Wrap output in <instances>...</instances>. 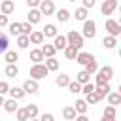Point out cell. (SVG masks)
Returning a JSON list of instances; mask_svg holds the SVG:
<instances>
[{
	"instance_id": "cell-21",
	"label": "cell",
	"mask_w": 121,
	"mask_h": 121,
	"mask_svg": "<svg viewBox=\"0 0 121 121\" xmlns=\"http://www.w3.org/2000/svg\"><path fill=\"white\" fill-rule=\"evenodd\" d=\"M4 60H6L8 64H15V62L19 60V55H17V51H9V49H8V51L4 53Z\"/></svg>"
},
{
	"instance_id": "cell-5",
	"label": "cell",
	"mask_w": 121,
	"mask_h": 121,
	"mask_svg": "<svg viewBox=\"0 0 121 121\" xmlns=\"http://www.w3.org/2000/svg\"><path fill=\"white\" fill-rule=\"evenodd\" d=\"M106 32L110 34V36H119L121 34V25L117 23V21H113V19H106Z\"/></svg>"
},
{
	"instance_id": "cell-36",
	"label": "cell",
	"mask_w": 121,
	"mask_h": 121,
	"mask_svg": "<svg viewBox=\"0 0 121 121\" xmlns=\"http://www.w3.org/2000/svg\"><path fill=\"white\" fill-rule=\"evenodd\" d=\"M74 17H76V21H85V19H87V9H85L83 6L78 8L76 13H74Z\"/></svg>"
},
{
	"instance_id": "cell-34",
	"label": "cell",
	"mask_w": 121,
	"mask_h": 121,
	"mask_svg": "<svg viewBox=\"0 0 121 121\" xmlns=\"http://www.w3.org/2000/svg\"><path fill=\"white\" fill-rule=\"evenodd\" d=\"M102 117L104 119H115V106H106L102 112Z\"/></svg>"
},
{
	"instance_id": "cell-45",
	"label": "cell",
	"mask_w": 121,
	"mask_h": 121,
	"mask_svg": "<svg viewBox=\"0 0 121 121\" xmlns=\"http://www.w3.org/2000/svg\"><path fill=\"white\" fill-rule=\"evenodd\" d=\"M8 25H9V21H8V15L0 13V28H2V26H8Z\"/></svg>"
},
{
	"instance_id": "cell-31",
	"label": "cell",
	"mask_w": 121,
	"mask_h": 121,
	"mask_svg": "<svg viewBox=\"0 0 121 121\" xmlns=\"http://www.w3.org/2000/svg\"><path fill=\"white\" fill-rule=\"evenodd\" d=\"M96 70H98V62H96V59L93 57V59L85 64V72H87V74H95Z\"/></svg>"
},
{
	"instance_id": "cell-48",
	"label": "cell",
	"mask_w": 121,
	"mask_h": 121,
	"mask_svg": "<svg viewBox=\"0 0 121 121\" xmlns=\"http://www.w3.org/2000/svg\"><path fill=\"white\" fill-rule=\"evenodd\" d=\"M74 121H89V117H87L85 113H79V115H76V117H74Z\"/></svg>"
},
{
	"instance_id": "cell-4",
	"label": "cell",
	"mask_w": 121,
	"mask_h": 121,
	"mask_svg": "<svg viewBox=\"0 0 121 121\" xmlns=\"http://www.w3.org/2000/svg\"><path fill=\"white\" fill-rule=\"evenodd\" d=\"M81 36L83 38H91V40L96 36V23L93 19H85L83 21V32H81Z\"/></svg>"
},
{
	"instance_id": "cell-33",
	"label": "cell",
	"mask_w": 121,
	"mask_h": 121,
	"mask_svg": "<svg viewBox=\"0 0 121 121\" xmlns=\"http://www.w3.org/2000/svg\"><path fill=\"white\" fill-rule=\"evenodd\" d=\"M66 87H68V91H70L72 95H78V93H81V83H78V81H72V79H70Z\"/></svg>"
},
{
	"instance_id": "cell-38",
	"label": "cell",
	"mask_w": 121,
	"mask_h": 121,
	"mask_svg": "<svg viewBox=\"0 0 121 121\" xmlns=\"http://www.w3.org/2000/svg\"><path fill=\"white\" fill-rule=\"evenodd\" d=\"M8 28H9V34H13V36L21 34V23H9Z\"/></svg>"
},
{
	"instance_id": "cell-53",
	"label": "cell",
	"mask_w": 121,
	"mask_h": 121,
	"mask_svg": "<svg viewBox=\"0 0 121 121\" xmlns=\"http://www.w3.org/2000/svg\"><path fill=\"white\" fill-rule=\"evenodd\" d=\"M110 121H115V119H110Z\"/></svg>"
},
{
	"instance_id": "cell-47",
	"label": "cell",
	"mask_w": 121,
	"mask_h": 121,
	"mask_svg": "<svg viewBox=\"0 0 121 121\" xmlns=\"http://www.w3.org/2000/svg\"><path fill=\"white\" fill-rule=\"evenodd\" d=\"M40 2H42V0H26V6H28V8H38Z\"/></svg>"
},
{
	"instance_id": "cell-26",
	"label": "cell",
	"mask_w": 121,
	"mask_h": 121,
	"mask_svg": "<svg viewBox=\"0 0 121 121\" xmlns=\"http://www.w3.org/2000/svg\"><path fill=\"white\" fill-rule=\"evenodd\" d=\"M62 51H64V57H66V59H68V60H74V59H76V55H78V51H79V49H76V47H74V45H66V47H64V49H62Z\"/></svg>"
},
{
	"instance_id": "cell-46",
	"label": "cell",
	"mask_w": 121,
	"mask_h": 121,
	"mask_svg": "<svg viewBox=\"0 0 121 121\" xmlns=\"http://www.w3.org/2000/svg\"><path fill=\"white\" fill-rule=\"evenodd\" d=\"M95 4H96V0H83V8H85V9L95 8Z\"/></svg>"
},
{
	"instance_id": "cell-40",
	"label": "cell",
	"mask_w": 121,
	"mask_h": 121,
	"mask_svg": "<svg viewBox=\"0 0 121 121\" xmlns=\"http://www.w3.org/2000/svg\"><path fill=\"white\" fill-rule=\"evenodd\" d=\"M15 115H17V121H28V115H26V110L25 108H17L15 110Z\"/></svg>"
},
{
	"instance_id": "cell-27",
	"label": "cell",
	"mask_w": 121,
	"mask_h": 121,
	"mask_svg": "<svg viewBox=\"0 0 121 121\" xmlns=\"http://www.w3.org/2000/svg\"><path fill=\"white\" fill-rule=\"evenodd\" d=\"M28 59H30L32 62H42V60H43V53H42V49H30Z\"/></svg>"
},
{
	"instance_id": "cell-41",
	"label": "cell",
	"mask_w": 121,
	"mask_h": 121,
	"mask_svg": "<svg viewBox=\"0 0 121 121\" xmlns=\"http://www.w3.org/2000/svg\"><path fill=\"white\" fill-rule=\"evenodd\" d=\"M30 32H32V25H30L28 21H25V23H21V34H26V36H28Z\"/></svg>"
},
{
	"instance_id": "cell-6",
	"label": "cell",
	"mask_w": 121,
	"mask_h": 121,
	"mask_svg": "<svg viewBox=\"0 0 121 121\" xmlns=\"http://www.w3.org/2000/svg\"><path fill=\"white\" fill-rule=\"evenodd\" d=\"M38 9H40L42 15H53L55 13V4H53V0H42Z\"/></svg>"
},
{
	"instance_id": "cell-50",
	"label": "cell",
	"mask_w": 121,
	"mask_h": 121,
	"mask_svg": "<svg viewBox=\"0 0 121 121\" xmlns=\"http://www.w3.org/2000/svg\"><path fill=\"white\" fill-rule=\"evenodd\" d=\"M28 121H40V119H38V117H32V119H28Z\"/></svg>"
},
{
	"instance_id": "cell-12",
	"label": "cell",
	"mask_w": 121,
	"mask_h": 121,
	"mask_svg": "<svg viewBox=\"0 0 121 121\" xmlns=\"http://www.w3.org/2000/svg\"><path fill=\"white\" fill-rule=\"evenodd\" d=\"M93 57H95V55H91V53H87V51H78V55H76V59H74V60H76L78 64L85 66V64H87Z\"/></svg>"
},
{
	"instance_id": "cell-28",
	"label": "cell",
	"mask_w": 121,
	"mask_h": 121,
	"mask_svg": "<svg viewBox=\"0 0 121 121\" xmlns=\"http://www.w3.org/2000/svg\"><path fill=\"white\" fill-rule=\"evenodd\" d=\"M28 45H30L28 36H26V34H19V36H17V47H19V49H26Z\"/></svg>"
},
{
	"instance_id": "cell-30",
	"label": "cell",
	"mask_w": 121,
	"mask_h": 121,
	"mask_svg": "<svg viewBox=\"0 0 121 121\" xmlns=\"http://www.w3.org/2000/svg\"><path fill=\"white\" fill-rule=\"evenodd\" d=\"M76 81L83 85V83H87V81H91V74H87L85 70H79V72L76 74Z\"/></svg>"
},
{
	"instance_id": "cell-16",
	"label": "cell",
	"mask_w": 121,
	"mask_h": 121,
	"mask_svg": "<svg viewBox=\"0 0 121 121\" xmlns=\"http://www.w3.org/2000/svg\"><path fill=\"white\" fill-rule=\"evenodd\" d=\"M2 108H4L8 113H15V110H17L19 106H17V100H15V98H8V100H4V106H2Z\"/></svg>"
},
{
	"instance_id": "cell-20",
	"label": "cell",
	"mask_w": 121,
	"mask_h": 121,
	"mask_svg": "<svg viewBox=\"0 0 121 121\" xmlns=\"http://www.w3.org/2000/svg\"><path fill=\"white\" fill-rule=\"evenodd\" d=\"M8 93H9V96H11V98H15V100H21V98L26 95V93L23 91V87H9V91H8Z\"/></svg>"
},
{
	"instance_id": "cell-15",
	"label": "cell",
	"mask_w": 121,
	"mask_h": 121,
	"mask_svg": "<svg viewBox=\"0 0 121 121\" xmlns=\"http://www.w3.org/2000/svg\"><path fill=\"white\" fill-rule=\"evenodd\" d=\"M68 45V42H66V36H62V34H57L55 36V42H53V47L59 51V49H64Z\"/></svg>"
},
{
	"instance_id": "cell-37",
	"label": "cell",
	"mask_w": 121,
	"mask_h": 121,
	"mask_svg": "<svg viewBox=\"0 0 121 121\" xmlns=\"http://www.w3.org/2000/svg\"><path fill=\"white\" fill-rule=\"evenodd\" d=\"M8 45H9V40H8V36L0 32V53H6V51H8Z\"/></svg>"
},
{
	"instance_id": "cell-49",
	"label": "cell",
	"mask_w": 121,
	"mask_h": 121,
	"mask_svg": "<svg viewBox=\"0 0 121 121\" xmlns=\"http://www.w3.org/2000/svg\"><path fill=\"white\" fill-rule=\"evenodd\" d=\"M4 100H6V98H4V95H0V106H4Z\"/></svg>"
},
{
	"instance_id": "cell-11",
	"label": "cell",
	"mask_w": 121,
	"mask_h": 121,
	"mask_svg": "<svg viewBox=\"0 0 121 121\" xmlns=\"http://www.w3.org/2000/svg\"><path fill=\"white\" fill-rule=\"evenodd\" d=\"M0 11H2L4 15H11V13L15 11L13 0H2V2H0Z\"/></svg>"
},
{
	"instance_id": "cell-43",
	"label": "cell",
	"mask_w": 121,
	"mask_h": 121,
	"mask_svg": "<svg viewBox=\"0 0 121 121\" xmlns=\"http://www.w3.org/2000/svg\"><path fill=\"white\" fill-rule=\"evenodd\" d=\"M38 119H40V121H55V115L49 113V112H45V113H42Z\"/></svg>"
},
{
	"instance_id": "cell-39",
	"label": "cell",
	"mask_w": 121,
	"mask_h": 121,
	"mask_svg": "<svg viewBox=\"0 0 121 121\" xmlns=\"http://www.w3.org/2000/svg\"><path fill=\"white\" fill-rule=\"evenodd\" d=\"M85 102L89 104V106H95L96 102H98V96H96V93L93 91V93H87L85 95Z\"/></svg>"
},
{
	"instance_id": "cell-19",
	"label": "cell",
	"mask_w": 121,
	"mask_h": 121,
	"mask_svg": "<svg viewBox=\"0 0 121 121\" xmlns=\"http://www.w3.org/2000/svg\"><path fill=\"white\" fill-rule=\"evenodd\" d=\"M40 49H42V53H43V59L55 57V53H57V49L53 47V43H45V45H42Z\"/></svg>"
},
{
	"instance_id": "cell-17",
	"label": "cell",
	"mask_w": 121,
	"mask_h": 121,
	"mask_svg": "<svg viewBox=\"0 0 121 121\" xmlns=\"http://www.w3.org/2000/svg\"><path fill=\"white\" fill-rule=\"evenodd\" d=\"M42 32H43V36H45V38H55V36H57V26H55L53 23H47V25L43 26V30H42Z\"/></svg>"
},
{
	"instance_id": "cell-24",
	"label": "cell",
	"mask_w": 121,
	"mask_h": 121,
	"mask_svg": "<svg viewBox=\"0 0 121 121\" xmlns=\"http://www.w3.org/2000/svg\"><path fill=\"white\" fill-rule=\"evenodd\" d=\"M74 110H76V113H87V110H89V104L85 102V100H76V104H74Z\"/></svg>"
},
{
	"instance_id": "cell-42",
	"label": "cell",
	"mask_w": 121,
	"mask_h": 121,
	"mask_svg": "<svg viewBox=\"0 0 121 121\" xmlns=\"http://www.w3.org/2000/svg\"><path fill=\"white\" fill-rule=\"evenodd\" d=\"M93 91H95V83L87 81V83H83V85H81V93H85V95H87V93H93Z\"/></svg>"
},
{
	"instance_id": "cell-22",
	"label": "cell",
	"mask_w": 121,
	"mask_h": 121,
	"mask_svg": "<svg viewBox=\"0 0 121 121\" xmlns=\"http://www.w3.org/2000/svg\"><path fill=\"white\" fill-rule=\"evenodd\" d=\"M4 74H6L8 78H17V76H19V68H17V64H6Z\"/></svg>"
},
{
	"instance_id": "cell-9",
	"label": "cell",
	"mask_w": 121,
	"mask_h": 121,
	"mask_svg": "<svg viewBox=\"0 0 121 121\" xmlns=\"http://www.w3.org/2000/svg\"><path fill=\"white\" fill-rule=\"evenodd\" d=\"M43 40H45V36H43L42 30H32V32L28 34V42H30L32 45H42Z\"/></svg>"
},
{
	"instance_id": "cell-7",
	"label": "cell",
	"mask_w": 121,
	"mask_h": 121,
	"mask_svg": "<svg viewBox=\"0 0 121 121\" xmlns=\"http://www.w3.org/2000/svg\"><path fill=\"white\" fill-rule=\"evenodd\" d=\"M23 91H25L26 95H36V93L40 91V85H38V81H36V79L28 78V79L23 83Z\"/></svg>"
},
{
	"instance_id": "cell-23",
	"label": "cell",
	"mask_w": 121,
	"mask_h": 121,
	"mask_svg": "<svg viewBox=\"0 0 121 121\" xmlns=\"http://www.w3.org/2000/svg\"><path fill=\"white\" fill-rule=\"evenodd\" d=\"M106 96H108V104H110V106H119V104H121V95H119V93H112V91H110Z\"/></svg>"
},
{
	"instance_id": "cell-29",
	"label": "cell",
	"mask_w": 121,
	"mask_h": 121,
	"mask_svg": "<svg viewBox=\"0 0 121 121\" xmlns=\"http://www.w3.org/2000/svg\"><path fill=\"white\" fill-rule=\"evenodd\" d=\"M45 68H47L49 72H55V70H59V60H57L55 57H49V59H45Z\"/></svg>"
},
{
	"instance_id": "cell-52",
	"label": "cell",
	"mask_w": 121,
	"mask_h": 121,
	"mask_svg": "<svg viewBox=\"0 0 121 121\" xmlns=\"http://www.w3.org/2000/svg\"><path fill=\"white\" fill-rule=\"evenodd\" d=\"M68 2H76V0H68Z\"/></svg>"
},
{
	"instance_id": "cell-2",
	"label": "cell",
	"mask_w": 121,
	"mask_h": 121,
	"mask_svg": "<svg viewBox=\"0 0 121 121\" xmlns=\"http://www.w3.org/2000/svg\"><path fill=\"white\" fill-rule=\"evenodd\" d=\"M47 74H49V70H47V68H45V64H42V62H34V64L30 66V78H32V79H36V81L43 79Z\"/></svg>"
},
{
	"instance_id": "cell-44",
	"label": "cell",
	"mask_w": 121,
	"mask_h": 121,
	"mask_svg": "<svg viewBox=\"0 0 121 121\" xmlns=\"http://www.w3.org/2000/svg\"><path fill=\"white\" fill-rule=\"evenodd\" d=\"M9 91V85H8V81H0V95H6Z\"/></svg>"
},
{
	"instance_id": "cell-8",
	"label": "cell",
	"mask_w": 121,
	"mask_h": 121,
	"mask_svg": "<svg viewBox=\"0 0 121 121\" xmlns=\"http://www.w3.org/2000/svg\"><path fill=\"white\" fill-rule=\"evenodd\" d=\"M115 9H117V0H104L102 6H100L102 15H112Z\"/></svg>"
},
{
	"instance_id": "cell-18",
	"label": "cell",
	"mask_w": 121,
	"mask_h": 121,
	"mask_svg": "<svg viewBox=\"0 0 121 121\" xmlns=\"http://www.w3.org/2000/svg\"><path fill=\"white\" fill-rule=\"evenodd\" d=\"M102 45H104L106 49H113V47L117 45V38H115V36L106 34V36H104V40H102Z\"/></svg>"
},
{
	"instance_id": "cell-32",
	"label": "cell",
	"mask_w": 121,
	"mask_h": 121,
	"mask_svg": "<svg viewBox=\"0 0 121 121\" xmlns=\"http://www.w3.org/2000/svg\"><path fill=\"white\" fill-rule=\"evenodd\" d=\"M25 110H26V115H28V119H32V117H38V113H40V110H38V106H36V104H28V106H25Z\"/></svg>"
},
{
	"instance_id": "cell-1",
	"label": "cell",
	"mask_w": 121,
	"mask_h": 121,
	"mask_svg": "<svg viewBox=\"0 0 121 121\" xmlns=\"http://www.w3.org/2000/svg\"><path fill=\"white\" fill-rule=\"evenodd\" d=\"M96 72H98V74H96V83H95L96 87L110 83V79L113 78V68H112V66H102V68H98Z\"/></svg>"
},
{
	"instance_id": "cell-10",
	"label": "cell",
	"mask_w": 121,
	"mask_h": 121,
	"mask_svg": "<svg viewBox=\"0 0 121 121\" xmlns=\"http://www.w3.org/2000/svg\"><path fill=\"white\" fill-rule=\"evenodd\" d=\"M26 21H28L30 25L40 23V21H42V13H40V9H38V8H30L28 13H26Z\"/></svg>"
},
{
	"instance_id": "cell-14",
	"label": "cell",
	"mask_w": 121,
	"mask_h": 121,
	"mask_svg": "<svg viewBox=\"0 0 121 121\" xmlns=\"http://www.w3.org/2000/svg\"><path fill=\"white\" fill-rule=\"evenodd\" d=\"M112 91V87H110V83H106V85H100V87H96L95 85V93H96V96H98V100H102V98H106V95Z\"/></svg>"
},
{
	"instance_id": "cell-13",
	"label": "cell",
	"mask_w": 121,
	"mask_h": 121,
	"mask_svg": "<svg viewBox=\"0 0 121 121\" xmlns=\"http://www.w3.org/2000/svg\"><path fill=\"white\" fill-rule=\"evenodd\" d=\"M55 17H57V21H60V23H66L70 17H72V13L66 9V8H60V9H55Z\"/></svg>"
},
{
	"instance_id": "cell-25",
	"label": "cell",
	"mask_w": 121,
	"mask_h": 121,
	"mask_svg": "<svg viewBox=\"0 0 121 121\" xmlns=\"http://www.w3.org/2000/svg\"><path fill=\"white\" fill-rule=\"evenodd\" d=\"M62 117H64L66 121H74V117H76L74 106H64V108H62Z\"/></svg>"
},
{
	"instance_id": "cell-51",
	"label": "cell",
	"mask_w": 121,
	"mask_h": 121,
	"mask_svg": "<svg viewBox=\"0 0 121 121\" xmlns=\"http://www.w3.org/2000/svg\"><path fill=\"white\" fill-rule=\"evenodd\" d=\"M100 121H110V119H104V117H102V119H100Z\"/></svg>"
},
{
	"instance_id": "cell-35",
	"label": "cell",
	"mask_w": 121,
	"mask_h": 121,
	"mask_svg": "<svg viewBox=\"0 0 121 121\" xmlns=\"http://www.w3.org/2000/svg\"><path fill=\"white\" fill-rule=\"evenodd\" d=\"M68 81H70V78H68L66 74H59V76L55 78V83H57L59 87H66V85H68Z\"/></svg>"
},
{
	"instance_id": "cell-3",
	"label": "cell",
	"mask_w": 121,
	"mask_h": 121,
	"mask_svg": "<svg viewBox=\"0 0 121 121\" xmlns=\"http://www.w3.org/2000/svg\"><path fill=\"white\" fill-rule=\"evenodd\" d=\"M83 36H81V32H78V30H70L68 34H66V42H68V45H74L76 49H81L83 47Z\"/></svg>"
}]
</instances>
